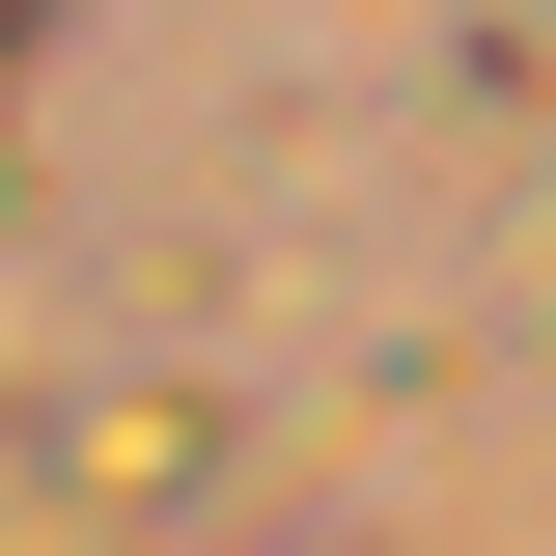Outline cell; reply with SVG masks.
Wrapping results in <instances>:
<instances>
[{
    "label": "cell",
    "instance_id": "obj_1",
    "mask_svg": "<svg viewBox=\"0 0 556 556\" xmlns=\"http://www.w3.org/2000/svg\"><path fill=\"white\" fill-rule=\"evenodd\" d=\"M56 473H84V501H195V417H167V390H112V417L56 445Z\"/></svg>",
    "mask_w": 556,
    "mask_h": 556
},
{
    "label": "cell",
    "instance_id": "obj_2",
    "mask_svg": "<svg viewBox=\"0 0 556 556\" xmlns=\"http://www.w3.org/2000/svg\"><path fill=\"white\" fill-rule=\"evenodd\" d=\"M28 28H56V0H0V56H28Z\"/></svg>",
    "mask_w": 556,
    "mask_h": 556
}]
</instances>
